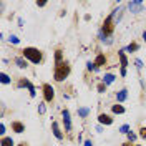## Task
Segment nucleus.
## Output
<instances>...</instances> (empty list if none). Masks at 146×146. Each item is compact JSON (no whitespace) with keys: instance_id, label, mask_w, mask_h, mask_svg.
<instances>
[{"instance_id":"nucleus-14","label":"nucleus","mask_w":146,"mask_h":146,"mask_svg":"<svg viewBox=\"0 0 146 146\" xmlns=\"http://www.w3.org/2000/svg\"><path fill=\"white\" fill-rule=\"evenodd\" d=\"M15 63H17L18 68H27V60L23 56H17L15 58Z\"/></svg>"},{"instance_id":"nucleus-21","label":"nucleus","mask_w":146,"mask_h":146,"mask_svg":"<svg viewBox=\"0 0 146 146\" xmlns=\"http://www.w3.org/2000/svg\"><path fill=\"white\" fill-rule=\"evenodd\" d=\"M0 80H2V83H3V85L10 83V78H9V75H7V73H2V75H0Z\"/></svg>"},{"instance_id":"nucleus-35","label":"nucleus","mask_w":146,"mask_h":146,"mask_svg":"<svg viewBox=\"0 0 146 146\" xmlns=\"http://www.w3.org/2000/svg\"><path fill=\"white\" fill-rule=\"evenodd\" d=\"M18 146H27V143H20Z\"/></svg>"},{"instance_id":"nucleus-18","label":"nucleus","mask_w":146,"mask_h":146,"mask_svg":"<svg viewBox=\"0 0 146 146\" xmlns=\"http://www.w3.org/2000/svg\"><path fill=\"white\" fill-rule=\"evenodd\" d=\"M88 113H90V110H88V108H80V110H78V115H80L82 118H86V116H88Z\"/></svg>"},{"instance_id":"nucleus-3","label":"nucleus","mask_w":146,"mask_h":146,"mask_svg":"<svg viewBox=\"0 0 146 146\" xmlns=\"http://www.w3.org/2000/svg\"><path fill=\"white\" fill-rule=\"evenodd\" d=\"M113 32H115V18L110 15V17L105 18V22H103V25H101V30H100L101 40L110 38V36L113 35Z\"/></svg>"},{"instance_id":"nucleus-8","label":"nucleus","mask_w":146,"mask_h":146,"mask_svg":"<svg viewBox=\"0 0 146 146\" xmlns=\"http://www.w3.org/2000/svg\"><path fill=\"white\" fill-rule=\"evenodd\" d=\"M52 131H53V135L56 139H63V133L60 131V128H58V123H52Z\"/></svg>"},{"instance_id":"nucleus-25","label":"nucleus","mask_w":146,"mask_h":146,"mask_svg":"<svg viewBox=\"0 0 146 146\" xmlns=\"http://www.w3.org/2000/svg\"><path fill=\"white\" fill-rule=\"evenodd\" d=\"M28 91H30V96H32V98H33V96H35V95H36V93H35V86H33L32 83L28 85Z\"/></svg>"},{"instance_id":"nucleus-36","label":"nucleus","mask_w":146,"mask_h":146,"mask_svg":"<svg viewBox=\"0 0 146 146\" xmlns=\"http://www.w3.org/2000/svg\"><path fill=\"white\" fill-rule=\"evenodd\" d=\"M143 38H145V40H146V32H143Z\"/></svg>"},{"instance_id":"nucleus-38","label":"nucleus","mask_w":146,"mask_h":146,"mask_svg":"<svg viewBox=\"0 0 146 146\" xmlns=\"http://www.w3.org/2000/svg\"><path fill=\"white\" fill-rule=\"evenodd\" d=\"M136 146H139V145H136Z\"/></svg>"},{"instance_id":"nucleus-30","label":"nucleus","mask_w":146,"mask_h":146,"mask_svg":"<svg viewBox=\"0 0 146 146\" xmlns=\"http://www.w3.org/2000/svg\"><path fill=\"white\" fill-rule=\"evenodd\" d=\"M135 63H136V68H138V70H141V68H143V62H141V60H136Z\"/></svg>"},{"instance_id":"nucleus-1","label":"nucleus","mask_w":146,"mask_h":146,"mask_svg":"<svg viewBox=\"0 0 146 146\" xmlns=\"http://www.w3.org/2000/svg\"><path fill=\"white\" fill-rule=\"evenodd\" d=\"M22 56L25 58V60H30L32 63H40L42 60H43V53L35 48V46H25L23 50H22Z\"/></svg>"},{"instance_id":"nucleus-16","label":"nucleus","mask_w":146,"mask_h":146,"mask_svg":"<svg viewBox=\"0 0 146 146\" xmlns=\"http://www.w3.org/2000/svg\"><path fill=\"white\" fill-rule=\"evenodd\" d=\"M63 63V60H62V50H56L55 52V65H60Z\"/></svg>"},{"instance_id":"nucleus-34","label":"nucleus","mask_w":146,"mask_h":146,"mask_svg":"<svg viewBox=\"0 0 146 146\" xmlns=\"http://www.w3.org/2000/svg\"><path fill=\"white\" fill-rule=\"evenodd\" d=\"M85 146H93V145H91V141L88 139V141H85Z\"/></svg>"},{"instance_id":"nucleus-20","label":"nucleus","mask_w":146,"mask_h":146,"mask_svg":"<svg viewBox=\"0 0 146 146\" xmlns=\"http://www.w3.org/2000/svg\"><path fill=\"white\" fill-rule=\"evenodd\" d=\"M28 85H30V82H28V80H25V78H20V82H18V88H22V86H27L28 88Z\"/></svg>"},{"instance_id":"nucleus-31","label":"nucleus","mask_w":146,"mask_h":146,"mask_svg":"<svg viewBox=\"0 0 146 146\" xmlns=\"http://www.w3.org/2000/svg\"><path fill=\"white\" fill-rule=\"evenodd\" d=\"M0 135H2V138H3V135H5V125H3V123L0 125Z\"/></svg>"},{"instance_id":"nucleus-28","label":"nucleus","mask_w":146,"mask_h":146,"mask_svg":"<svg viewBox=\"0 0 146 146\" xmlns=\"http://www.w3.org/2000/svg\"><path fill=\"white\" fill-rule=\"evenodd\" d=\"M38 113H40V115H43V113H45V105H43V103H40V105H38Z\"/></svg>"},{"instance_id":"nucleus-24","label":"nucleus","mask_w":146,"mask_h":146,"mask_svg":"<svg viewBox=\"0 0 146 146\" xmlns=\"http://www.w3.org/2000/svg\"><path fill=\"white\" fill-rule=\"evenodd\" d=\"M9 42H10V43H15V45H17L18 42H20V38H18V36H15V35H10Z\"/></svg>"},{"instance_id":"nucleus-5","label":"nucleus","mask_w":146,"mask_h":146,"mask_svg":"<svg viewBox=\"0 0 146 146\" xmlns=\"http://www.w3.org/2000/svg\"><path fill=\"white\" fill-rule=\"evenodd\" d=\"M128 9L131 10V13H139V12H143V9H145V3L141 0H133V2L128 3Z\"/></svg>"},{"instance_id":"nucleus-12","label":"nucleus","mask_w":146,"mask_h":146,"mask_svg":"<svg viewBox=\"0 0 146 146\" xmlns=\"http://www.w3.org/2000/svg\"><path fill=\"white\" fill-rule=\"evenodd\" d=\"M115 78H116L115 75H111V73H106V75H105V76L101 78V82L105 83V85H111V83L115 82Z\"/></svg>"},{"instance_id":"nucleus-4","label":"nucleus","mask_w":146,"mask_h":146,"mask_svg":"<svg viewBox=\"0 0 146 146\" xmlns=\"http://www.w3.org/2000/svg\"><path fill=\"white\" fill-rule=\"evenodd\" d=\"M43 98H45V101H53V98H55V90L52 88V85H48V83H43Z\"/></svg>"},{"instance_id":"nucleus-7","label":"nucleus","mask_w":146,"mask_h":146,"mask_svg":"<svg viewBox=\"0 0 146 146\" xmlns=\"http://www.w3.org/2000/svg\"><path fill=\"white\" fill-rule=\"evenodd\" d=\"M98 121H100L101 125H113V118L110 116V115H106V113H100L98 115Z\"/></svg>"},{"instance_id":"nucleus-2","label":"nucleus","mask_w":146,"mask_h":146,"mask_svg":"<svg viewBox=\"0 0 146 146\" xmlns=\"http://www.w3.org/2000/svg\"><path fill=\"white\" fill-rule=\"evenodd\" d=\"M70 72H72V68H70V65L66 63V62H63V63H60V65H55V70H53L55 82H63L65 78L70 75Z\"/></svg>"},{"instance_id":"nucleus-32","label":"nucleus","mask_w":146,"mask_h":146,"mask_svg":"<svg viewBox=\"0 0 146 146\" xmlns=\"http://www.w3.org/2000/svg\"><path fill=\"white\" fill-rule=\"evenodd\" d=\"M46 2H36V7H45Z\"/></svg>"},{"instance_id":"nucleus-10","label":"nucleus","mask_w":146,"mask_h":146,"mask_svg":"<svg viewBox=\"0 0 146 146\" xmlns=\"http://www.w3.org/2000/svg\"><path fill=\"white\" fill-rule=\"evenodd\" d=\"M118 58H119V63H121V68H126L128 58H126V55H125V50H119L118 52Z\"/></svg>"},{"instance_id":"nucleus-11","label":"nucleus","mask_w":146,"mask_h":146,"mask_svg":"<svg viewBox=\"0 0 146 146\" xmlns=\"http://www.w3.org/2000/svg\"><path fill=\"white\" fill-rule=\"evenodd\" d=\"M95 65L96 66H103V65H106V56L103 53H100L96 58H95Z\"/></svg>"},{"instance_id":"nucleus-17","label":"nucleus","mask_w":146,"mask_h":146,"mask_svg":"<svg viewBox=\"0 0 146 146\" xmlns=\"http://www.w3.org/2000/svg\"><path fill=\"white\" fill-rule=\"evenodd\" d=\"M2 146H13V139H12V138L3 136L2 138Z\"/></svg>"},{"instance_id":"nucleus-13","label":"nucleus","mask_w":146,"mask_h":146,"mask_svg":"<svg viewBox=\"0 0 146 146\" xmlns=\"http://www.w3.org/2000/svg\"><path fill=\"white\" fill-rule=\"evenodd\" d=\"M128 98V90L126 88H123V90H119L118 93H116V100L118 101H125Z\"/></svg>"},{"instance_id":"nucleus-19","label":"nucleus","mask_w":146,"mask_h":146,"mask_svg":"<svg viewBox=\"0 0 146 146\" xmlns=\"http://www.w3.org/2000/svg\"><path fill=\"white\" fill-rule=\"evenodd\" d=\"M138 48H139V45H138V43H129V45H128V48L125 50V52H136Z\"/></svg>"},{"instance_id":"nucleus-27","label":"nucleus","mask_w":146,"mask_h":146,"mask_svg":"<svg viewBox=\"0 0 146 146\" xmlns=\"http://www.w3.org/2000/svg\"><path fill=\"white\" fill-rule=\"evenodd\" d=\"M139 136L143 138V139H146V126H143L139 129Z\"/></svg>"},{"instance_id":"nucleus-37","label":"nucleus","mask_w":146,"mask_h":146,"mask_svg":"<svg viewBox=\"0 0 146 146\" xmlns=\"http://www.w3.org/2000/svg\"><path fill=\"white\" fill-rule=\"evenodd\" d=\"M123 146H131V145H129V143H125V145H123Z\"/></svg>"},{"instance_id":"nucleus-15","label":"nucleus","mask_w":146,"mask_h":146,"mask_svg":"<svg viewBox=\"0 0 146 146\" xmlns=\"http://www.w3.org/2000/svg\"><path fill=\"white\" fill-rule=\"evenodd\" d=\"M111 110H113V113H116V115H123V113H125V108H123L121 105H113Z\"/></svg>"},{"instance_id":"nucleus-22","label":"nucleus","mask_w":146,"mask_h":146,"mask_svg":"<svg viewBox=\"0 0 146 146\" xmlns=\"http://www.w3.org/2000/svg\"><path fill=\"white\" fill-rule=\"evenodd\" d=\"M86 68H88V70H90V72H95V70H96V68H98V66H96V65H95V62H88V63H86Z\"/></svg>"},{"instance_id":"nucleus-23","label":"nucleus","mask_w":146,"mask_h":146,"mask_svg":"<svg viewBox=\"0 0 146 146\" xmlns=\"http://www.w3.org/2000/svg\"><path fill=\"white\" fill-rule=\"evenodd\" d=\"M96 90H98V93H105V91H106V85H105V83L101 82L100 85L96 86Z\"/></svg>"},{"instance_id":"nucleus-6","label":"nucleus","mask_w":146,"mask_h":146,"mask_svg":"<svg viewBox=\"0 0 146 146\" xmlns=\"http://www.w3.org/2000/svg\"><path fill=\"white\" fill-rule=\"evenodd\" d=\"M63 125H65V131L66 133H72V118H70V111L68 110H63Z\"/></svg>"},{"instance_id":"nucleus-33","label":"nucleus","mask_w":146,"mask_h":146,"mask_svg":"<svg viewBox=\"0 0 146 146\" xmlns=\"http://www.w3.org/2000/svg\"><path fill=\"white\" fill-rule=\"evenodd\" d=\"M119 73H121V76H126V68H121V72Z\"/></svg>"},{"instance_id":"nucleus-26","label":"nucleus","mask_w":146,"mask_h":146,"mask_svg":"<svg viewBox=\"0 0 146 146\" xmlns=\"http://www.w3.org/2000/svg\"><path fill=\"white\" fill-rule=\"evenodd\" d=\"M119 131H121V133H126V135H128V133H129V126H128V125H123V126L119 128Z\"/></svg>"},{"instance_id":"nucleus-9","label":"nucleus","mask_w":146,"mask_h":146,"mask_svg":"<svg viewBox=\"0 0 146 146\" xmlns=\"http://www.w3.org/2000/svg\"><path fill=\"white\" fill-rule=\"evenodd\" d=\"M12 129H13L15 133H23V131H25V126H23V123H20V121H12Z\"/></svg>"},{"instance_id":"nucleus-29","label":"nucleus","mask_w":146,"mask_h":146,"mask_svg":"<svg viewBox=\"0 0 146 146\" xmlns=\"http://www.w3.org/2000/svg\"><path fill=\"white\" fill-rule=\"evenodd\" d=\"M128 139H129V141H135V139H136V135H135V133H128Z\"/></svg>"}]
</instances>
